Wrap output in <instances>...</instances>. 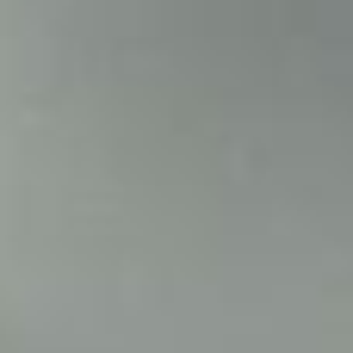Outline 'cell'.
I'll list each match as a JSON object with an SVG mask.
<instances>
[{
  "label": "cell",
  "mask_w": 353,
  "mask_h": 353,
  "mask_svg": "<svg viewBox=\"0 0 353 353\" xmlns=\"http://www.w3.org/2000/svg\"><path fill=\"white\" fill-rule=\"evenodd\" d=\"M211 87H217V81H211ZM217 99H223V93H217ZM230 130H236V124H230ZM236 143H242V137H236ZM248 174H254V168H248ZM254 186H261V180H254ZM261 199H267V192H261ZM273 230H279V223H273ZM279 242H285V236H279ZM285 254H292V248H285ZM298 285H304V279H298ZM304 298H310V292H304ZM310 304H316V298H310ZM310 323H316V335H323V347L335 353V335H329V323H323V310H310Z\"/></svg>",
  "instance_id": "cell-1"
},
{
  "label": "cell",
  "mask_w": 353,
  "mask_h": 353,
  "mask_svg": "<svg viewBox=\"0 0 353 353\" xmlns=\"http://www.w3.org/2000/svg\"><path fill=\"white\" fill-rule=\"evenodd\" d=\"M62 118H68V112H62ZM68 130H74V124H68ZM74 143H81V137H74ZM81 155H87V143H81ZM87 161H93V155H87ZM93 174H99V168H93ZM99 186H105V180H99ZM105 199H112V192H105ZM112 211H118V205H112ZM118 223H124V217H118ZM124 236H130V223H124ZM130 242H137V236H130ZM137 254H143V248H137ZM143 267H149V261H143ZM149 279H155V273H149ZM155 285H161V279H155ZM161 298H168V292H161ZM168 310H174V304H168ZM174 323H180V310H174ZM180 329H186V323H180ZM186 341H192V335H186Z\"/></svg>",
  "instance_id": "cell-2"
}]
</instances>
